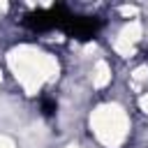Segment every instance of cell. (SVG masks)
I'll return each instance as SVG.
<instances>
[{
    "label": "cell",
    "mask_w": 148,
    "mask_h": 148,
    "mask_svg": "<svg viewBox=\"0 0 148 148\" xmlns=\"http://www.w3.org/2000/svg\"><path fill=\"white\" fill-rule=\"evenodd\" d=\"M9 65L16 74V79L30 90L35 92L44 81L53 79L58 74V62L53 56L42 53L32 46H21L16 51H12L9 56Z\"/></svg>",
    "instance_id": "cell-1"
},
{
    "label": "cell",
    "mask_w": 148,
    "mask_h": 148,
    "mask_svg": "<svg viewBox=\"0 0 148 148\" xmlns=\"http://www.w3.org/2000/svg\"><path fill=\"white\" fill-rule=\"evenodd\" d=\"M90 125H92V132L95 136L106 146V148H118L125 136H127V130H130V120L125 116V111L116 104H104L99 106L92 118H90Z\"/></svg>",
    "instance_id": "cell-2"
},
{
    "label": "cell",
    "mask_w": 148,
    "mask_h": 148,
    "mask_svg": "<svg viewBox=\"0 0 148 148\" xmlns=\"http://www.w3.org/2000/svg\"><path fill=\"white\" fill-rule=\"evenodd\" d=\"M109 81H111V67L104 60H99L95 65V69H92V86L95 88H104Z\"/></svg>",
    "instance_id": "cell-3"
},
{
    "label": "cell",
    "mask_w": 148,
    "mask_h": 148,
    "mask_svg": "<svg viewBox=\"0 0 148 148\" xmlns=\"http://www.w3.org/2000/svg\"><path fill=\"white\" fill-rule=\"evenodd\" d=\"M0 148H16V143H14L9 136H5V134H2V136H0Z\"/></svg>",
    "instance_id": "cell-4"
},
{
    "label": "cell",
    "mask_w": 148,
    "mask_h": 148,
    "mask_svg": "<svg viewBox=\"0 0 148 148\" xmlns=\"http://www.w3.org/2000/svg\"><path fill=\"white\" fill-rule=\"evenodd\" d=\"M139 106H141V111H143V113H148V92L139 99Z\"/></svg>",
    "instance_id": "cell-5"
},
{
    "label": "cell",
    "mask_w": 148,
    "mask_h": 148,
    "mask_svg": "<svg viewBox=\"0 0 148 148\" xmlns=\"http://www.w3.org/2000/svg\"><path fill=\"white\" fill-rule=\"evenodd\" d=\"M0 79H2V72H0Z\"/></svg>",
    "instance_id": "cell-6"
}]
</instances>
